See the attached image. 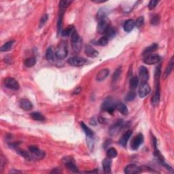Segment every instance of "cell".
<instances>
[{"label":"cell","mask_w":174,"mask_h":174,"mask_svg":"<svg viewBox=\"0 0 174 174\" xmlns=\"http://www.w3.org/2000/svg\"><path fill=\"white\" fill-rule=\"evenodd\" d=\"M155 79V91L153 97L152 99V104L154 106H157L160 100V65L157 67L154 75Z\"/></svg>","instance_id":"cell-1"},{"label":"cell","mask_w":174,"mask_h":174,"mask_svg":"<svg viewBox=\"0 0 174 174\" xmlns=\"http://www.w3.org/2000/svg\"><path fill=\"white\" fill-rule=\"evenodd\" d=\"M71 42L74 52H79L82 46V40L75 29L71 34Z\"/></svg>","instance_id":"cell-2"},{"label":"cell","mask_w":174,"mask_h":174,"mask_svg":"<svg viewBox=\"0 0 174 174\" xmlns=\"http://www.w3.org/2000/svg\"><path fill=\"white\" fill-rule=\"evenodd\" d=\"M69 4H71V2L69 1H61L59 2V18L57 23V30L59 33H60L61 29H62L64 13H65L67 8L69 6Z\"/></svg>","instance_id":"cell-3"},{"label":"cell","mask_w":174,"mask_h":174,"mask_svg":"<svg viewBox=\"0 0 174 174\" xmlns=\"http://www.w3.org/2000/svg\"><path fill=\"white\" fill-rule=\"evenodd\" d=\"M55 55L59 59H63L68 55V44L65 41H61L56 49Z\"/></svg>","instance_id":"cell-4"},{"label":"cell","mask_w":174,"mask_h":174,"mask_svg":"<svg viewBox=\"0 0 174 174\" xmlns=\"http://www.w3.org/2000/svg\"><path fill=\"white\" fill-rule=\"evenodd\" d=\"M116 103H115L113 99L111 97H108L103 101L101 108H102L103 110L108 112L110 114H112L113 112L116 109Z\"/></svg>","instance_id":"cell-5"},{"label":"cell","mask_w":174,"mask_h":174,"mask_svg":"<svg viewBox=\"0 0 174 174\" xmlns=\"http://www.w3.org/2000/svg\"><path fill=\"white\" fill-rule=\"evenodd\" d=\"M68 63L69 65L74 67H80L85 65L87 63V60L84 58L79 57H73L69 58Z\"/></svg>","instance_id":"cell-6"},{"label":"cell","mask_w":174,"mask_h":174,"mask_svg":"<svg viewBox=\"0 0 174 174\" xmlns=\"http://www.w3.org/2000/svg\"><path fill=\"white\" fill-rule=\"evenodd\" d=\"M64 164L69 171L74 173H78V169L75 165V161L72 157H65L63 160Z\"/></svg>","instance_id":"cell-7"},{"label":"cell","mask_w":174,"mask_h":174,"mask_svg":"<svg viewBox=\"0 0 174 174\" xmlns=\"http://www.w3.org/2000/svg\"><path fill=\"white\" fill-rule=\"evenodd\" d=\"M109 26V21L108 18L106 17L100 19L97 24V32L100 34H104Z\"/></svg>","instance_id":"cell-8"},{"label":"cell","mask_w":174,"mask_h":174,"mask_svg":"<svg viewBox=\"0 0 174 174\" xmlns=\"http://www.w3.org/2000/svg\"><path fill=\"white\" fill-rule=\"evenodd\" d=\"M4 84L8 89L14 90H18L20 87L18 82L13 78H6L4 81Z\"/></svg>","instance_id":"cell-9"},{"label":"cell","mask_w":174,"mask_h":174,"mask_svg":"<svg viewBox=\"0 0 174 174\" xmlns=\"http://www.w3.org/2000/svg\"><path fill=\"white\" fill-rule=\"evenodd\" d=\"M144 141V136L141 133H139V134L135 136V137L133 139L132 141H131V148L133 150H136L139 148V147L142 144Z\"/></svg>","instance_id":"cell-10"},{"label":"cell","mask_w":174,"mask_h":174,"mask_svg":"<svg viewBox=\"0 0 174 174\" xmlns=\"http://www.w3.org/2000/svg\"><path fill=\"white\" fill-rule=\"evenodd\" d=\"M151 91V88L146 82H142L139 88V95L141 98L145 97L150 94Z\"/></svg>","instance_id":"cell-11"},{"label":"cell","mask_w":174,"mask_h":174,"mask_svg":"<svg viewBox=\"0 0 174 174\" xmlns=\"http://www.w3.org/2000/svg\"><path fill=\"white\" fill-rule=\"evenodd\" d=\"M160 60V57L158 55H146L144 59V62L147 65H154L159 63Z\"/></svg>","instance_id":"cell-12"},{"label":"cell","mask_w":174,"mask_h":174,"mask_svg":"<svg viewBox=\"0 0 174 174\" xmlns=\"http://www.w3.org/2000/svg\"><path fill=\"white\" fill-rule=\"evenodd\" d=\"M29 150L31 154H33L34 157L36 158V159H43V158H44L45 156L44 152L40 150L36 146H29Z\"/></svg>","instance_id":"cell-13"},{"label":"cell","mask_w":174,"mask_h":174,"mask_svg":"<svg viewBox=\"0 0 174 174\" xmlns=\"http://www.w3.org/2000/svg\"><path fill=\"white\" fill-rule=\"evenodd\" d=\"M125 173L127 174H134L138 173L141 171V167H138V165L134 164H130L127 165V167L125 168Z\"/></svg>","instance_id":"cell-14"},{"label":"cell","mask_w":174,"mask_h":174,"mask_svg":"<svg viewBox=\"0 0 174 174\" xmlns=\"http://www.w3.org/2000/svg\"><path fill=\"white\" fill-rule=\"evenodd\" d=\"M139 74L141 78V80L142 82H146L149 79V73L148 70L146 67L141 66L139 69Z\"/></svg>","instance_id":"cell-15"},{"label":"cell","mask_w":174,"mask_h":174,"mask_svg":"<svg viewBox=\"0 0 174 174\" xmlns=\"http://www.w3.org/2000/svg\"><path fill=\"white\" fill-rule=\"evenodd\" d=\"M123 126V121L121 120H119V121H117L115 124L111 127L110 129H109V133L111 135H116L120 131V130L121 129V128Z\"/></svg>","instance_id":"cell-16"},{"label":"cell","mask_w":174,"mask_h":174,"mask_svg":"<svg viewBox=\"0 0 174 174\" xmlns=\"http://www.w3.org/2000/svg\"><path fill=\"white\" fill-rule=\"evenodd\" d=\"M131 135H132V131L131 130H128V131H126L120 139L119 143H120V145L123 147H126L128 141V140H129V138H130L131 136Z\"/></svg>","instance_id":"cell-17"},{"label":"cell","mask_w":174,"mask_h":174,"mask_svg":"<svg viewBox=\"0 0 174 174\" xmlns=\"http://www.w3.org/2000/svg\"><path fill=\"white\" fill-rule=\"evenodd\" d=\"M85 53L88 57H89L90 58H95L98 57L99 52L97 51L94 48H93L90 45H87L85 47Z\"/></svg>","instance_id":"cell-18"},{"label":"cell","mask_w":174,"mask_h":174,"mask_svg":"<svg viewBox=\"0 0 174 174\" xmlns=\"http://www.w3.org/2000/svg\"><path fill=\"white\" fill-rule=\"evenodd\" d=\"M20 106L21 108L26 111L31 110L32 108H33V105H32L31 101L27 100V99H22L20 101Z\"/></svg>","instance_id":"cell-19"},{"label":"cell","mask_w":174,"mask_h":174,"mask_svg":"<svg viewBox=\"0 0 174 174\" xmlns=\"http://www.w3.org/2000/svg\"><path fill=\"white\" fill-rule=\"evenodd\" d=\"M109 74V70L108 69H103L99 71V73L97 74L96 76V80L99 82L102 81V80H105L107 77L108 76Z\"/></svg>","instance_id":"cell-20"},{"label":"cell","mask_w":174,"mask_h":174,"mask_svg":"<svg viewBox=\"0 0 174 174\" xmlns=\"http://www.w3.org/2000/svg\"><path fill=\"white\" fill-rule=\"evenodd\" d=\"M104 35H105V36L104 37H106L108 40L112 39L114 37L116 36V29H115L114 27L109 26L108 28L107 29V30L106 31L105 33H104Z\"/></svg>","instance_id":"cell-21"},{"label":"cell","mask_w":174,"mask_h":174,"mask_svg":"<svg viewBox=\"0 0 174 174\" xmlns=\"http://www.w3.org/2000/svg\"><path fill=\"white\" fill-rule=\"evenodd\" d=\"M135 26V21L133 19H128L125 23L123 27L126 32H130L133 30Z\"/></svg>","instance_id":"cell-22"},{"label":"cell","mask_w":174,"mask_h":174,"mask_svg":"<svg viewBox=\"0 0 174 174\" xmlns=\"http://www.w3.org/2000/svg\"><path fill=\"white\" fill-rule=\"evenodd\" d=\"M111 167H112V160L110 159H106L103 160V168L105 173H109L111 172Z\"/></svg>","instance_id":"cell-23"},{"label":"cell","mask_w":174,"mask_h":174,"mask_svg":"<svg viewBox=\"0 0 174 174\" xmlns=\"http://www.w3.org/2000/svg\"><path fill=\"white\" fill-rule=\"evenodd\" d=\"M158 48H159L158 44H156V43H154V44H152L151 45V46H148V48H146V49L144 50V51L143 52V55L146 56L150 55V53L156 51V50L158 49Z\"/></svg>","instance_id":"cell-24"},{"label":"cell","mask_w":174,"mask_h":174,"mask_svg":"<svg viewBox=\"0 0 174 174\" xmlns=\"http://www.w3.org/2000/svg\"><path fill=\"white\" fill-rule=\"evenodd\" d=\"M173 65H174V63H173V57H171V59H170L168 65L167 66V68H166L165 71L164 72V78H167V76H169V75L171 74V71L173 70Z\"/></svg>","instance_id":"cell-25"},{"label":"cell","mask_w":174,"mask_h":174,"mask_svg":"<svg viewBox=\"0 0 174 174\" xmlns=\"http://www.w3.org/2000/svg\"><path fill=\"white\" fill-rule=\"evenodd\" d=\"M116 109L120 112L123 115H127L128 114L127 107L122 103H118L116 106Z\"/></svg>","instance_id":"cell-26"},{"label":"cell","mask_w":174,"mask_h":174,"mask_svg":"<svg viewBox=\"0 0 174 174\" xmlns=\"http://www.w3.org/2000/svg\"><path fill=\"white\" fill-rule=\"evenodd\" d=\"M80 125H81V127L82 128L83 131H84L87 137L89 138H93V136H94V133H93V131L89 127H88L84 122L80 123Z\"/></svg>","instance_id":"cell-27"},{"label":"cell","mask_w":174,"mask_h":174,"mask_svg":"<svg viewBox=\"0 0 174 174\" xmlns=\"http://www.w3.org/2000/svg\"><path fill=\"white\" fill-rule=\"evenodd\" d=\"M31 118L34 120H36V121H44L45 120V117L43 116V115L40 113V112H33L30 114Z\"/></svg>","instance_id":"cell-28"},{"label":"cell","mask_w":174,"mask_h":174,"mask_svg":"<svg viewBox=\"0 0 174 174\" xmlns=\"http://www.w3.org/2000/svg\"><path fill=\"white\" fill-rule=\"evenodd\" d=\"M45 57H46V59L49 61H53L55 60V53L53 52L51 47L48 48Z\"/></svg>","instance_id":"cell-29"},{"label":"cell","mask_w":174,"mask_h":174,"mask_svg":"<svg viewBox=\"0 0 174 174\" xmlns=\"http://www.w3.org/2000/svg\"><path fill=\"white\" fill-rule=\"evenodd\" d=\"M15 42L14 40H11V41H9L1 47V51L2 52H7L12 49V47L14 44V43Z\"/></svg>","instance_id":"cell-30"},{"label":"cell","mask_w":174,"mask_h":174,"mask_svg":"<svg viewBox=\"0 0 174 174\" xmlns=\"http://www.w3.org/2000/svg\"><path fill=\"white\" fill-rule=\"evenodd\" d=\"M24 64L27 68H32L36 64V59L35 57H29L25 61Z\"/></svg>","instance_id":"cell-31"},{"label":"cell","mask_w":174,"mask_h":174,"mask_svg":"<svg viewBox=\"0 0 174 174\" xmlns=\"http://www.w3.org/2000/svg\"><path fill=\"white\" fill-rule=\"evenodd\" d=\"M138 83H139L138 78L136 76L132 77L131 78L130 82H129L131 89L132 90H134L135 89H136V87H137L138 85Z\"/></svg>","instance_id":"cell-32"},{"label":"cell","mask_w":174,"mask_h":174,"mask_svg":"<svg viewBox=\"0 0 174 174\" xmlns=\"http://www.w3.org/2000/svg\"><path fill=\"white\" fill-rule=\"evenodd\" d=\"M74 30V26L73 25H69L68 27L64 29L62 32H61V35H62L63 37L69 36H70Z\"/></svg>","instance_id":"cell-33"},{"label":"cell","mask_w":174,"mask_h":174,"mask_svg":"<svg viewBox=\"0 0 174 174\" xmlns=\"http://www.w3.org/2000/svg\"><path fill=\"white\" fill-rule=\"evenodd\" d=\"M117 156V150L114 148H110L107 151V157L109 159H113Z\"/></svg>","instance_id":"cell-34"},{"label":"cell","mask_w":174,"mask_h":174,"mask_svg":"<svg viewBox=\"0 0 174 174\" xmlns=\"http://www.w3.org/2000/svg\"><path fill=\"white\" fill-rule=\"evenodd\" d=\"M122 73V68L121 67H119V68L116 69V70L115 71V72L113 74V76H112V80H113V82L116 81V80L119 78V77L120 76V74Z\"/></svg>","instance_id":"cell-35"},{"label":"cell","mask_w":174,"mask_h":174,"mask_svg":"<svg viewBox=\"0 0 174 174\" xmlns=\"http://www.w3.org/2000/svg\"><path fill=\"white\" fill-rule=\"evenodd\" d=\"M135 97H136L135 92L133 90H132L131 91H130L127 95V96H126L125 100H126V101H133L135 100Z\"/></svg>","instance_id":"cell-36"},{"label":"cell","mask_w":174,"mask_h":174,"mask_svg":"<svg viewBox=\"0 0 174 174\" xmlns=\"http://www.w3.org/2000/svg\"><path fill=\"white\" fill-rule=\"evenodd\" d=\"M109 40L106 38V37H101V38L99 40V41L97 42V44L98 45H100V46H106L107 44H108Z\"/></svg>","instance_id":"cell-37"},{"label":"cell","mask_w":174,"mask_h":174,"mask_svg":"<svg viewBox=\"0 0 174 174\" xmlns=\"http://www.w3.org/2000/svg\"><path fill=\"white\" fill-rule=\"evenodd\" d=\"M48 19H49V16H48V14H44L42 16V17L41 18V19H40V21L39 26L40 28L42 27L45 25V23H46Z\"/></svg>","instance_id":"cell-38"},{"label":"cell","mask_w":174,"mask_h":174,"mask_svg":"<svg viewBox=\"0 0 174 174\" xmlns=\"http://www.w3.org/2000/svg\"><path fill=\"white\" fill-rule=\"evenodd\" d=\"M144 22V17H139L137 20H136V21H135V25L138 28H140L143 25Z\"/></svg>","instance_id":"cell-39"},{"label":"cell","mask_w":174,"mask_h":174,"mask_svg":"<svg viewBox=\"0 0 174 174\" xmlns=\"http://www.w3.org/2000/svg\"><path fill=\"white\" fill-rule=\"evenodd\" d=\"M150 21H151V24H152V25H158V24L159 23V21H160L159 16L157 15V14L154 15L153 17H152Z\"/></svg>","instance_id":"cell-40"},{"label":"cell","mask_w":174,"mask_h":174,"mask_svg":"<svg viewBox=\"0 0 174 174\" xmlns=\"http://www.w3.org/2000/svg\"><path fill=\"white\" fill-rule=\"evenodd\" d=\"M18 153L21 156L23 157L24 158H25V159H30L31 157L29 155V154L27 152H26L25 150H18Z\"/></svg>","instance_id":"cell-41"},{"label":"cell","mask_w":174,"mask_h":174,"mask_svg":"<svg viewBox=\"0 0 174 174\" xmlns=\"http://www.w3.org/2000/svg\"><path fill=\"white\" fill-rule=\"evenodd\" d=\"M159 3V2L156 1V0H151L150 2V3L148 4V8L150 10H153L156 6L157 5V4Z\"/></svg>","instance_id":"cell-42"},{"label":"cell","mask_w":174,"mask_h":174,"mask_svg":"<svg viewBox=\"0 0 174 174\" xmlns=\"http://www.w3.org/2000/svg\"><path fill=\"white\" fill-rule=\"evenodd\" d=\"M98 121L100 122V123H101V124H103V123H105V122H106V120L104 119L103 118L100 117V118H98Z\"/></svg>","instance_id":"cell-43"}]
</instances>
